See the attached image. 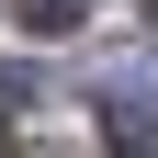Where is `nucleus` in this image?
I'll return each mask as SVG.
<instances>
[{
    "label": "nucleus",
    "mask_w": 158,
    "mask_h": 158,
    "mask_svg": "<svg viewBox=\"0 0 158 158\" xmlns=\"http://www.w3.org/2000/svg\"><path fill=\"white\" fill-rule=\"evenodd\" d=\"M102 147L113 158H158V90L113 79V90H102Z\"/></svg>",
    "instance_id": "f257e3e1"
},
{
    "label": "nucleus",
    "mask_w": 158,
    "mask_h": 158,
    "mask_svg": "<svg viewBox=\"0 0 158 158\" xmlns=\"http://www.w3.org/2000/svg\"><path fill=\"white\" fill-rule=\"evenodd\" d=\"M11 23H23V34H79L90 0H11Z\"/></svg>",
    "instance_id": "f03ea898"
},
{
    "label": "nucleus",
    "mask_w": 158,
    "mask_h": 158,
    "mask_svg": "<svg viewBox=\"0 0 158 158\" xmlns=\"http://www.w3.org/2000/svg\"><path fill=\"white\" fill-rule=\"evenodd\" d=\"M23 102H45V90H34V68H0V113H23Z\"/></svg>",
    "instance_id": "7ed1b4c3"
},
{
    "label": "nucleus",
    "mask_w": 158,
    "mask_h": 158,
    "mask_svg": "<svg viewBox=\"0 0 158 158\" xmlns=\"http://www.w3.org/2000/svg\"><path fill=\"white\" fill-rule=\"evenodd\" d=\"M0 158H11V147H0Z\"/></svg>",
    "instance_id": "20e7f679"
}]
</instances>
